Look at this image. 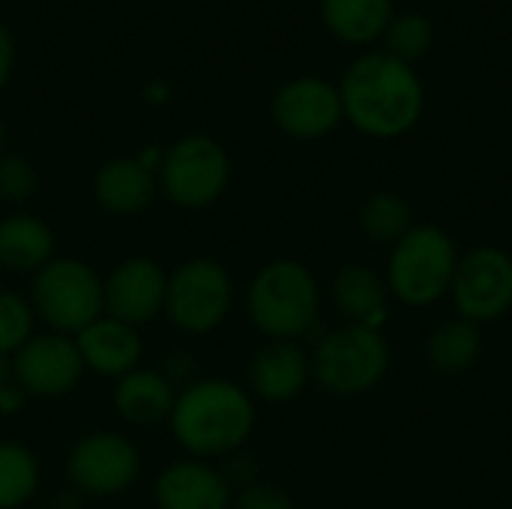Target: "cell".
I'll return each instance as SVG.
<instances>
[{
  "label": "cell",
  "instance_id": "12",
  "mask_svg": "<svg viewBox=\"0 0 512 509\" xmlns=\"http://www.w3.org/2000/svg\"><path fill=\"white\" fill-rule=\"evenodd\" d=\"M168 279L159 264L147 258H132L120 264L102 285V309L120 324L138 327L153 321L165 309Z\"/></svg>",
  "mask_w": 512,
  "mask_h": 509
},
{
  "label": "cell",
  "instance_id": "26",
  "mask_svg": "<svg viewBox=\"0 0 512 509\" xmlns=\"http://www.w3.org/2000/svg\"><path fill=\"white\" fill-rule=\"evenodd\" d=\"M33 312L30 306L9 291H0V354L18 351L30 339Z\"/></svg>",
  "mask_w": 512,
  "mask_h": 509
},
{
  "label": "cell",
  "instance_id": "25",
  "mask_svg": "<svg viewBox=\"0 0 512 509\" xmlns=\"http://www.w3.org/2000/svg\"><path fill=\"white\" fill-rule=\"evenodd\" d=\"M387 45L390 54L399 60H417L432 45V27L423 15H402L387 27Z\"/></svg>",
  "mask_w": 512,
  "mask_h": 509
},
{
  "label": "cell",
  "instance_id": "10",
  "mask_svg": "<svg viewBox=\"0 0 512 509\" xmlns=\"http://www.w3.org/2000/svg\"><path fill=\"white\" fill-rule=\"evenodd\" d=\"M15 381L30 396H60L81 378L84 360L72 339L51 333L27 339L15 351Z\"/></svg>",
  "mask_w": 512,
  "mask_h": 509
},
{
  "label": "cell",
  "instance_id": "7",
  "mask_svg": "<svg viewBox=\"0 0 512 509\" xmlns=\"http://www.w3.org/2000/svg\"><path fill=\"white\" fill-rule=\"evenodd\" d=\"M159 183L174 204L207 207L228 183V156L213 138L189 135L165 153Z\"/></svg>",
  "mask_w": 512,
  "mask_h": 509
},
{
  "label": "cell",
  "instance_id": "14",
  "mask_svg": "<svg viewBox=\"0 0 512 509\" xmlns=\"http://www.w3.org/2000/svg\"><path fill=\"white\" fill-rule=\"evenodd\" d=\"M156 504L159 509H228L231 489L219 471L198 462H180L159 477Z\"/></svg>",
  "mask_w": 512,
  "mask_h": 509
},
{
  "label": "cell",
  "instance_id": "8",
  "mask_svg": "<svg viewBox=\"0 0 512 509\" xmlns=\"http://www.w3.org/2000/svg\"><path fill=\"white\" fill-rule=\"evenodd\" d=\"M231 279L222 264L198 258L186 261L168 279L165 309L171 321L186 333H207L228 315Z\"/></svg>",
  "mask_w": 512,
  "mask_h": 509
},
{
  "label": "cell",
  "instance_id": "18",
  "mask_svg": "<svg viewBox=\"0 0 512 509\" xmlns=\"http://www.w3.org/2000/svg\"><path fill=\"white\" fill-rule=\"evenodd\" d=\"M114 405H117V411L129 423L153 426V423L171 417V411H174V390H171V381L162 378L159 372L132 369L129 375L120 378V384L114 390Z\"/></svg>",
  "mask_w": 512,
  "mask_h": 509
},
{
  "label": "cell",
  "instance_id": "20",
  "mask_svg": "<svg viewBox=\"0 0 512 509\" xmlns=\"http://www.w3.org/2000/svg\"><path fill=\"white\" fill-rule=\"evenodd\" d=\"M54 237L36 216H9L0 222V264L15 273L42 270L51 258Z\"/></svg>",
  "mask_w": 512,
  "mask_h": 509
},
{
  "label": "cell",
  "instance_id": "19",
  "mask_svg": "<svg viewBox=\"0 0 512 509\" xmlns=\"http://www.w3.org/2000/svg\"><path fill=\"white\" fill-rule=\"evenodd\" d=\"M156 180L138 159H114L96 174V198L111 213H138L153 201Z\"/></svg>",
  "mask_w": 512,
  "mask_h": 509
},
{
  "label": "cell",
  "instance_id": "13",
  "mask_svg": "<svg viewBox=\"0 0 512 509\" xmlns=\"http://www.w3.org/2000/svg\"><path fill=\"white\" fill-rule=\"evenodd\" d=\"M273 117L279 129L294 138H321L336 129L342 117L339 93L321 78H300L276 93Z\"/></svg>",
  "mask_w": 512,
  "mask_h": 509
},
{
  "label": "cell",
  "instance_id": "4",
  "mask_svg": "<svg viewBox=\"0 0 512 509\" xmlns=\"http://www.w3.org/2000/svg\"><path fill=\"white\" fill-rule=\"evenodd\" d=\"M456 264L453 240L435 225H420L396 243L387 282L405 306H432L450 291Z\"/></svg>",
  "mask_w": 512,
  "mask_h": 509
},
{
  "label": "cell",
  "instance_id": "5",
  "mask_svg": "<svg viewBox=\"0 0 512 509\" xmlns=\"http://www.w3.org/2000/svg\"><path fill=\"white\" fill-rule=\"evenodd\" d=\"M390 363L387 342L375 327L348 324L333 330L315 351L312 372L315 381L336 396H357L372 390Z\"/></svg>",
  "mask_w": 512,
  "mask_h": 509
},
{
  "label": "cell",
  "instance_id": "17",
  "mask_svg": "<svg viewBox=\"0 0 512 509\" xmlns=\"http://www.w3.org/2000/svg\"><path fill=\"white\" fill-rule=\"evenodd\" d=\"M333 303L351 321L363 327H375L387 315V285L375 270L363 264H348L333 279Z\"/></svg>",
  "mask_w": 512,
  "mask_h": 509
},
{
  "label": "cell",
  "instance_id": "31",
  "mask_svg": "<svg viewBox=\"0 0 512 509\" xmlns=\"http://www.w3.org/2000/svg\"><path fill=\"white\" fill-rule=\"evenodd\" d=\"M0 378H3V369H0Z\"/></svg>",
  "mask_w": 512,
  "mask_h": 509
},
{
  "label": "cell",
  "instance_id": "30",
  "mask_svg": "<svg viewBox=\"0 0 512 509\" xmlns=\"http://www.w3.org/2000/svg\"><path fill=\"white\" fill-rule=\"evenodd\" d=\"M0 147H3V126H0Z\"/></svg>",
  "mask_w": 512,
  "mask_h": 509
},
{
  "label": "cell",
  "instance_id": "11",
  "mask_svg": "<svg viewBox=\"0 0 512 509\" xmlns=\"http://www.w3.org/2000/svg\"><path fill=\"white\" fill-rule=\"evenodd\" d=\"M69 477L87 495H114L138 477L135 447L111 432L84 438L69 456Z\"/></svg>",
  "mask_w": 512,
  "mask_h": 509
},
{
  "label": "cell",
  "instance_id": "3",
  "mask_svg": "<svg viewBox=\"0 0 512 509\" xmlns=\"http://www.w3.org/2000/svg\"><path fill=\"white\" fill-rule=\"evenodd\" d=\"M249 315L273 342L303 336L318 315V285L297 261L267 264L249 288Z\"/></svg>",
  "mask_w": 512,
  "mask_h": 509
},
{
  "label": "cell",
  "instance_id": "1",
  "mask_svg": "<svg viewBox=\"0 0 512 509\" xmlns=\"http://www.w3.org/2000/svg\"><path fill=\"white\" fill-rule=\"evenodd\" d=\"M342 114L375 138H393L408 132L423 114V87L414 69L390 51H372L360 57L339 90Z\"/></svg>",
  "mask_w": 512,
  "mask_h": 509
},
{
  "label": "cell",
  "instance_id": "24",
  "mask_svg": "<svg viewBox=\"0 0 512 509\" xmlns=\"http://www.w3.org/2000/svg\"><path fill=\"white\" fill-rule=\"evenodd\" d=\"M360 225H363V231L372 240H381V243H393L396 240L399 243L411 231V207L399 195L381 192V195L366 201Z\"/></svg>",
  "mask_w": 512,
  "mask_h": 509
},
{
  "label": "cell",
  "instance_id": "9",
  "mask_svg": "<svg viewBox=\"0 0 512 509\" xmlns=\"http://www.w3.org/2000/svg\"><path fill=\"white\" fill-rule=\"evenodd\" d=\"M450 288L465 321H495L512 306V258L492 246L474 249L456 264Z\"/></svg>",
  "mask_w": 512,
  "mask_h": 509
},
{
  "label": "cell",
  "instance_id": "28",
  "mask_svg": "<svg viewBox=\"0 0 512 509\" xmlns=\"http://www.w3.org/2000/svg\"><path fill=\"white\" fill-rule=\"evenodd\" d=\"M234 509H294L291 507V498L276 489V486H267V483H252L240 492L237 498V507Z\"/></svg>",
  "mask_w": 512,
  "mask_h": 509
},
{
  "label": "cell",
  "instance_id": "15",
  "mask_svg": "<svg viewBox=\"0 0 512 509\" xmlns=\"http://www.w3.org/2000/svg\"><path fill=\"white\" fill-rule=\"evenodd\" d=\"M75 348L84 366L99 375H129L141 357V339L135 327L120 324L114 318H96L75 339Z\"/></svg>",
  "mask_w": 512,
  "mask_h": 509
},
{
  "label": "cell",
  "instance_id": "22",
  "mask_svg": "<svg viewBox=\"0 0 512 509\" xmlns=\"http://www.w3.org/2000/svg\"><path fill=\"white\" fill-rule=\"evenodd\" d=\"M477 354H480V330L465 318L438 327L429 339V360L444 375L468 372L477 363Z\"/></svg>",
  "mask_w": 512,
  "mask_h": 509
},
{
  "label": "cell",
  "instance_id": "21",
  "mask_svg": "<svg viewBox=\"0 0 512 509\" xmlns=\"http://www.w3.org/2000/svg\"><path fill=\"white\" fill-rule=\"evenodd\" d=\"M327 27L345 42H372L390 27V0H324L321 3Z\"/></svg>",
  "mask_w": 512,
  "mask_h": 509
},
{
  "label": "cell",
  "instance_id": "16",
  "mask_svg": "<svg viewBox=\"0 0 512 509\" xmlns=\"http://www.w3.org/2000/svg\"><path fill=\"white\" fill-rule=\"evenodd\" d=\"M252 387L267 402L294 399L309 381V360L294 342H270L255 354Z\"/></svg>",
  "mask_w": 512,
  "mask_h": 509
},
{
  "label": "cell",
  "instance_id": "6",
  "mask_svg": "<svg viewBox=\"0 0 512 509\" xmlns=\"http://www.w3.org/2000/svg\"><path fill=\"white\" fill-rule=\"evenodd\" d=\"M33 303L57 333H81L102 312V282L81 261H48L33 279Z\"/></svg>",
  "mask_w": 512,
  "mask_h": 509
},
{
  "label": "cell",
  "instance_id": "27",
  "mask_svg": "<svg viewBox=\"0 0 512 509\" xmlns=\"http://www.w3.org/2000/svg\"><path fill=\"white\" fill-rule=\"evenodd\" d=\"M36 189V174L33 168L18 159V156H3L0 159V195L6 201H24Z\"/></svg>",
  "mask_w": 512,
  "mask_h": 509
},
{
  "label": "cell",
  "instance_id": "29",
  "mask_svg": "<svg viewBox=\"0 0 512 509\" xmlns=\"http://www.w3.org/2000/svg\"><path fill=\"white\" fill-rule=\"evenodd\" d=\"M9 69H12V42H9V33L0 27V87H3Z\"/></svg>",
  "mask_w": 512,
  "mask_h": 509
},
{
  "label": "cell",
  "instance_id": "23",
  "mask_svg": "<svg viewBox=\"0 0 512 509\" xmlns=\"http://www.w3.org/2000/svg\"><path fill=\"white\" fill-rule=\"evenodd\" d=\"M39 468L30 450L18 444H0V509L21 507L33 498Z\"/></svg>",
  "mask_w": 512,
  "mask_h": 509
},
{
  "label": "cell",
  "instance_id": "2",
  "mask_svg": "<svg viewBox=\"0 0 512 509\" xmlns=\"http://www.w3.org/2000/svg\"><path fill=\"white\" fill-rule=\"evenodd\" d=\"M255 423L249 396L228 381L189 384L174 399L171 429L192 456H225L237 450Z\"/></svg>",
  "mask_w": 512,
  "mask_h": 509
}]
</instances>
